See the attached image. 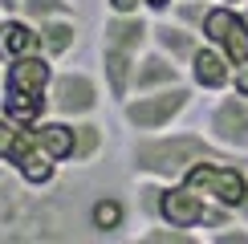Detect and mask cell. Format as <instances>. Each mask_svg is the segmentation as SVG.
<instances>
[{
  "label": "cell",
  "mask_w": 248,
  "mask_h": 244,
  "mask_svg": "<svg viewBox=\"0 0 248 244\" xmlns=\"http://www.w3.org/2000/svg\"><path fill=\"white\" fill-rule=\"evenodd\" d=\"M240 8H244V16H248V0H244V4H240Z\"/></svg>",
  "instance_id": "f1b7e54d"
},
{
  "label": "cell",
  "mask_w": 248,
  "mask_h": 244,
  "mask_svg": "<svg viewBox=\"0 0 248 244\" xmlns=\"http://www.w3.org/2000/svg\"><path fill=\"white\" fill-rule=\"evenodd\" d=\"M57 61L45 57L41 49L16 57L4 65V86H0V110L20 126H37L41 118H49V86H53Z\"/></svg>",
  "instance_id": "277c9868"
},
{
  "label": "cell",
  "mask_w": 248,
  "mask_h": 244,
  "mask_svg": "<svg viewBox=\"0 0 248 244\" xmlns=\"http://www.w3.org/2000/svg\"><path fill=\"white\" fill-rule=\"evenodd\" d=\"M142 8H147L151 16H167L171 8H175V0H142Z\"/></svg>",
  "instance_id": "cb8c5ba5"
},
{
  "label": "cell",
  "mask_w": 248,
  "mask_h": 244,
  "mask_svg": "<svg viewBox=\"0 0 248 244\" xmlns=\"http://www.w3.org/2000/svg\"><path fill=\"white\" fill-rule=\"evenodd\" d=\"M203 130L220 151H228L236 159H248V98L228 90L216 94L208 114H203Z\"/></svg>",
  "instance_id": "52a82bcc"
},
{
  "label": "cell",
  "mask_w": 248,
  "mask_h": 244,
  "mask_svg": "<svg viewBox=\"0 0 248 244\" xmlns=\"http://www.w3.org/2000/svg\"><path fill=\"white\" fill-rule=\"evenodd\" d=\"M20 130H25V126H20V122H13L4 110H0V163L8 159V151H13V142H16Z\"/></svg>",
  "instance_id": "7402d4cb"
},
{
  "label": "cell",
  "mask_w": 248,
  "mask_h": 244,
  "mask_svg": "<svg viewBox=\"0 0 248 244\" xmlns=\"http://www.w3.org/2000/svg\"><path fill=\"white\" fill-rule=\"evenodd\" d=\"M195 106V86L179 81L167 90H151V94H130L118 102V118L130 135H155V130H171L187 118Z\"/></svg>",
  "instance_id": "5b68a950"
},
{
  "label": "cell",
  "mask_w": 248,
  "mask_h": 244,
  "mask_svg": "<svg viewBox=\"0 0 248 244\" xmlns=\"http://www.w3.org/2000/svg\"><path fill=\"white\" fill-rule=\"evenodd\" d=\"M0 86H4V65H0Z\"/></svg>",
  "instance_id": "83f0119b"
},
{
  "label": "cell",
  "mask_w": 248,
  "mask_h": 244,
  "mask_svg": "<svg viewBox=\"0 0 248 244\" xmlns=\"http://www.w3.org/2000/svg\"><path fill=\"white\" fill-rule=\"evenodd\" d=\"M142 244H208L203 232H191V228H175V224H147L139 232Z\"/></svg>",
  "instance_id": "d6986e66"
},
{
  "label": "cell",
  "mask_w": 248,
  "mask_h": 244,
  "mask_svg": "<svg viewBox=\"0 0 248 244\" xmlns=\"http://www.w3.org/2000/svg\"><path fill=\"white\" fill-rule=\"evenodd\" d=\"M0 16H4V8H0Z\"/></svg>",
  "instance_id": "f546056e"
},
{
  "label": "cell",
  "mask_w": 248,
  "mask_h": 244,
  "mask_svg": "<svg viewBox=\"0 0 248 244\" xmlns=\"http://www.w3.org/2000/svg\"><path fill=\"white\" fill-rule=\"evenodd\" d=\"M98 187L86 179H61L53 187H33L0 163V244H61L86 240V208Z\"/></svg>",
  "instance_id": "6da1fadb"
},
{
  "label": "cell",
  "mask_w": 248,
  "mask_h": 244,
  "mask_svg": "<svg viewBox=\"0 0 248 244\" xmlns=\"http://www.w3.org/2000/svg\"><path fill=\"white\" fill-rule=\"evenodd\" d=\"M232 77H236V61L224 53L220 45H212V41H203L200 49H195V57L187 61V81L195 86V94H228L232 90Z\"/></svg>",
  "instance_id": "30bf717a"
},
{
  "label": "cell",
  "mask_w": 248,
  "mask_h": 244,
  "mask_svg": "<svg viewBox=\"0 0 248 244\" xmlns=\"http://www.w3.org/2000/svg\"><path fill=\"white\" fill-rule=\"evenodd\" d=\"M212 212V199L203 191H195L187 179H163L159 196V224H175V228L203 232V220Z\"/></svg>",
  "instance_id": "ba28073f"
},
{
  "label": "cell",
  "mask_w": 248,
  "mask_h": 244,
  "mask_svg": "<svg viewBox=\"0 0 248 244\" xmlns=\"http://www.w3.org/2000/svg\"><path fill=\"white\" fill-rule=\"evenodd\" d=\"M151 45L163 49L167 57H175L183 69H187V61L195 57V49L203 45V33L200 29H187L183 20H175V16H155L151 20Z\"/></svg>",
  "instance_id": "4fadbf2b"
},
{
  "label": "cell",
  "mask_w": 248,
  "mask_h": 244,
  "mask_svg": "<svg viewBox=\"0 0 248 244\" xmlns=\"http://www.w3.org/2000/svg\"><path fill=\"white\" fill-rule=\"evenodd\" d=\"M232 90H236V94H244V98H248V61H244V65H236V77H232Z\"/></svg>",
  "instance_id": "d4e9b609"
},
{
  "label": "cell",
  "mask_w": 248,
  "mask_h": 244,
  "mask_svg": "<svg viewBox=\"0 0 248 244\" xmlns=\"http://www.w3.org/2000/svg\"><path fill=\"white\" fill-rule=\"evenodd\" d=\"M37 49V25L25 13H4L0 16V65L25 57Z\"/></svg>",
  "instance_id": "2e32d148"
},
{
  "label": "cell",
  "mask_w": 248,
  "mask_h": 244,
  "mask_svg": "<svg viewBox=\"0 0 248 244\" xmlns=\"http://www.w3.org/2000/svg\"><path fill=\"white\" fill-rule=\"evenodd\" d=\"M200 33H203V41L220 45L236 65H244V61H248V16H244L240 4H220V0H212V8H208V16H203Z\"/></svg>",
  "instance_id": "9c48e42d"
},
{
  "label": "cell",
  "mask_w": 248,
  "mask_h": 244,
  "mask_svg": "<svg viewBox=\"0 0 248 244\" xmlns=\"http://www.w3.org/2000/svg\"><path fill=\"white\" fill-rule=\"evenodd\" d=\"M208 155H228L208 138V130H187V126H171V130H155V135H130L122 163H126L130 179H183L200 159Z\"/></svg>",
  "instance_id": "7a4b0ae2"
},
{
  "label": "cell",
  "mask_w": 248,
  "mask_h": 244,
  "mask_svg": "<svg viewBox=\"0 0 248 244\" xmlns=\"http://www.w3.org/2000/svg\"><path fill=\"white\" fill-rule=\"evenodd\" d=\"M151 13H106L98 29V74L106 81V94L110 102L130 98V77L134 65H139L142 49L151 45Z\"/></svg>",
  "instance_id": "3957f363"
},
{
  "label": "cell",
  "mask_w": 248,
  "mask_h": 244,
  "mask_svg": "<svg viewBox=\"0 0 248 244\" xmlns=\"http://www.w3.org/2000/svg\"><path fill=\"white\" fill-rule=\"evenodd\" d=\"M187 81V69L179 65L175 57H167L163 49L147 45L134 65V77H130V94H151V90H167V86H179Z\"/></svg>",
  "instance_id": "7c38bea8"
},
{
  "label": "cell",
  "mask_w": 248,
  "mask_h": 244,
  "mask_svg": "<svg viewBox=\"0 0 248 244\" xmlns=\"http://www.w3.org/2000/svg\"><path fill=\"white\" fill-rule=\"evenodd\" d=\"M106 155V126L94 118H78V151H74V167L86 171V167H98V159Z\"/></svg>",
  "instance_id": "e0dca14e"
},
{
  "label": "cell",
  "mask_w": 248,
  "mask_h": 244,
  "mask_svg": "<svg viewBox=\"0 0 248 244\" xmlns=\"http://www.w3.org/2000/svg\"><path fill=\"white\" fill-rule=\"evenodd\" d=\"M0 8H4V13H16V8H20V0H0Z\"/></svg>",
  "instance_id": "484cf974"
},
{
  "label": "cell",
  "mask_w": 248,
  "mask_h": 244,
  "mask_svg": "<svg viewBox=\"0 0 248 244\" xmlns=\"http://www.w3.org/2000/svg\"><path fill=\"white\" fill-rule=\"evenodd\" d=\"M81 45V20L78 13L74 16H53V20H41L37 25V49L53 61H65L74 57Z\"/></svg>",
  "instance_id": "9a60e30c"
},
{
  "label": "cell",
  "mask_w": 248,
  "mask_h": 244,
  "mask_svg": "<svg viewBox=\"0 0 248 244\" xmlns=\"http://www.w3.org/2000/svg\"><path fill=\"white\" fill-rule=\"evenodd\" d=\"M130 216H134V199H126L122 191L114 187H98L94 199L86 208V224H90V236L94 240H114L122 236V228H130Z\"/></svg>",
  "instance_id": "8fae6325"
},
{
  "label": "cell",
  "mask_w": 248,
  "mask_h": 244,
  "mask_svg": "<svg viewBox=\"0 0 248 244\" xmlns=\"http://www.w3.org/2000/svg\"><path fill=\"white\" fill-rule=\"evenodd\" d=\"M220 4H244V0H220Z\"/></svg>",
  "instance_id": "4316f807"
},
{
  "label": "cell",
  "mask_w": 248,
  "mask_h": 244,
  "mask_svg": "<svg viewBox=\"0 0 248 244\" xmlns=\"http://www.w3.org/2000/svg\"><path fill=\"white\" fill-rule=\"evenodd\" d=\"M33 135H37V147L49 159H57L61 167H74V151H78V122L74 118L49 114V118H41L33 126Z\"/></svg>",
  "instance_id": "5bb4252c"
},
{
  "label": "cell",
  "mask_w": 248,
  "mask_h": 244,
  "mask_svg": "<svg viewBox=\"0 0 248 244\" xmlns=\"http://www.w3.org/2000/svg\"><path fill=\"white\" fill-rule=\"evenodd\" d=\"M16 13H25L33 25H41V20H53V16H74L78 4L74 0H20Z\"/></svg>",
  "instance_id": "ffe728a7"
},
{
  "label": "cell",
  "mask_w": 248,
  "mask_h": 244,
  "mask_svg": "<svg viewBox=\"0 0 248 244\" xmlns=\"http://www.w3.org/2000/svg\"><path fill=\"white\" fill-rule=\"evenodd\" d=\"M102 8H106V13H147V8H142V0H102Z\"/></svg>",
  "instance_id": "603a6c76"
},
{
  "label": "cell",
  "mask_w": 248,
  "mask_h": 244,
  "mask_svg": "<svg viewBox=\"0 0 248 244\" xmlns=\"http://www.w3.org/2000/svg\"><path fill=\"white\" fill-rule=\"evenodd\" d=\"M208 8H212V0H175V8H171L167 16L183 20L187 29H203V16H208Z\"/></svg>",
  "instance_id": "44dd1931"
},
{
  "label": "cell",
  "mask_w": 248,
  "mask_h": 244,
  "mask_svg": "<svg viewBox=\"0 0 248 244\" xmlns=\"http://www.w3.org/2000/svg\"><path fill=\"white\" fill-rule=\"evenodd\" d=\"M106 81L102 74L94 69H57L53 74V86H49V110H53L57 118H94L102 110V102H106Z\"/></svg>",
  "instance_id": "8992f818"
},
{
  "label": "cell",
  "mask_w": 248,
  "mask_h": 244,
  "mask_svg": "<svg viewBox=\"0 0 248 244\" xmlns=\"http://www.w3.org/2000/svg\"><path fill=\"white\" fill-rule=\"evenodd\" d=\"M159 196L163 179H134V216L142 224H159Z\"/></svg>",
  "instance_id": "ac0fdd59"
}]
</instances>
